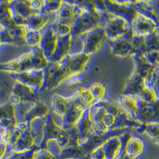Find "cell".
Listing matches in <instances>:
<instances>
[{
    "label": "cell",
    "instance_id": "cb8c5ba5",
    "mask_svg": "<svg viewBox=\"0 0 159 159\" xmlns=\"http://www.w3.org/2000/svg\"><path fill=\"white\" fill-rule=\"evenodd\" d=\"M148 88L146 81L137 73L135 72L128 82L123 94L138 96Z\"/></svg>",
    "mask_w": 159,
    "mask_h": 159
},
{
    "label": "cell",
    "instance_id": "44dd1931",
    "mask_svg": "<svg viewBox=\"0 0 159 159\" xmlns=\"http://www.w3.org/2000/svg\"><path fill=\"white\" fill-rule=\"evenodd\" d=\"M12 92L13 94L17 95L21 99L22 103L31 102L34 104L40 101L34 89L17 81L15 82Z\"/></svg>",
    "mask_w": 159,
    "mask_h": 159
},
{
    "label": "cell",
    "instance_id": "603a6c76",
    "mask_svg": "<svg viewBox=\"0 0 159 159\" xmlns=\"http://www.w3.org/2000/svg\"><path fill=\"white\" fill-rule=\"evenodd\" d=\"M119 102L134 119H137L139 110V101L137 96L128 94H121L119 96Z\"/></svg>",
    "mask_w": 159,
    "mask_h": 159
},
{
    "label": "cell",
    "instance_id": "8992f818",
    "mask_svg": "<svg viewBox=\"0 0 159 159\" xmlns=\"http://www.w3.org/2000/svg\"><path fill=\"white\" fill-rule=\"evenodd\" d=\"M135 62V70L146 81L148 88L156 89L158 73L154 66L142 53H137L133 57Z\"/></svg>",
    "mask_w": 159,
    "mask_h": 159
},
{
    "label": "cell",
    "instance_id": "ac0fdd59",
    "mask_svg": "<svg viewBox=\"0 0 159 159\" xmlns=\"http://www.w3.org/2000/svg\"><path fill=\"white\" fill-rule=\"evenodd\" d=\"M15 106L10 102L0 106V127L4 130L15 129L17 125Z\"/></svg>",
    "mask_w": 159,
    "mask_h": 159
},
{
    "label": "cell",
    "instance_id": "681fc988",
    "mask_svg": "<svg viewBox=\"0 0 159 159\" xmlns=\"http://www.w3.org/2000/svg\"><path fill=\"white\" fill-rule=\"evenodd\" d=\"M1 43V38H0V43Z\"/></svg>",
    "mask_w": 159,
    "mask_h": 159
},
{
    "label": "cell",
    "instance_id": "7402d4cb",
    "mask_svg": "<svg viewBox=\"0 0 159 159\" xmlns=\"http://www.w3.org/2000/svg\"><path fill=\"white\" fill-rule=\"evenodd\" d=\"M34 147H36L35 139L32 129L29 127L27 129L22 131L17 143L12 150L13 152H21L33 150Z\"/></svg>",
    "mask_w": 159,
    "mask_h": 159
},
{
    "label": "cell",
    "instance_id": "6da1fadb",
    "mask_svg": "<svg viewBox=\"0 0 159 159\" xmlns=\"http://www.w3.org/2000/svg\"><path fill=\"white\" fill-rule=\"evenodd\" d=\"M90 115L94 123V134L102 138L117 134L139 130L143 123L133 119L123 109L119 101L104 99L90 107Z\"/></svg>",
    "mask_w": 159,
    "mask_h": 159
},
{
    "label": "cell",
    "instance_id": "ee69618b",
    "mask_svg": "<svg viewBox=\"0 0 159 159\" xmlns=\"http://www.w3.org/2000/svg\"><path fill=\"white\" fill-rule=\"evenodd\" d=\"M144 55L154 66L157 72L159 75V53L148 52Z\"/></svg>",
    "mask_w": 159,
    "mask_h": 159
},
{
    "label": "cell",
    "instance_id": "3957f363",
    "mask_svg": "<svg viewBox=\"0 0 159 159\" xmlns=\"http://www.w3.org/2000/svg\"><path fill=\"white\" fill-rule=\"evenodd\" d=\"M44 80L41 91L53 89L59 87L62 82L71 77L66 66L62 61L59 63H50L44 69Z\"/></svg>",
    "mask_w": 159,
    "mask_h": 159
},
{
    "label": "cell",
    "instance_id": "836d02e7",
    "mask_svg": "<svg viewBox=\"0 0 159 159\" xmlns=\"http://www.w3.org/2000/svg\"><path fill=\"white\" fill-rule=\"evenodd\" d=\"M88 87L96 101V103L105 99L107 87L103 82L99 81L94 82Z\"/></svg>",
    "mask_w": 159,
    "mask_h": 159
},
{
    "label": "cell",
    "instance_id": "f546056e",
    "mask_svg": "<svg viewBox=\"0 0 159 159\" xmlns=\"http://www.w3.org/2000/svg\"><path fill=\"white\" fill-rule=\"evenodd\" d=\"M10 2L0 1V23L6 29L12 28L16 25L13 19Z\"/></svg>",
    "mask_w": 159,
    "mask_h": 159
},
{
    "label": "cell",
    "instance_id": "1f68e13d",
    "mask_svg": "<svg viewBox=\"0 0 159 159\" xmlns=\"http://www.w3.org/2000/svg\"><path fill=\"white\" fill-rule=\"evenodd\" d=\"M159 53V26L150 35L144 36V47L142 54Z\"/></svg>",
    "mask_w": 159,
    "mask_h": 159
},
{
    "label": "cell",
    "instance_id": "2e32d148",
    "mask_svg": "<svg viewBox=\"0 0 159 159\" xmlns=\"http://www.w3.org/2000/svg\"><path fill=\"white\" fill-rule=\"evenodd\" d=\"M83 11V10L74 1H63L58 11V21L70 25L72 26L75 19Z\"/></svg>",
    "mask_w": 159,
    "mask_h": 159
},
{
    "label": "cell",
    "instance_id": "7bdbcfd3",
    "mask_svg": "<svg viewBox=\"0 0 159 159\" xmlns=\"http://www.w3.org/2000/svg\"><path fill=\"white\" fill-rule=\"evenodd\" d=\"M1 42L5 43H13L16 42V39L11 35L8 29L4 28L0 31Z\"/></svg>",
    "mask_w": 159,
    "mask_h": 159
},
{
    "label": "cell",
    "instance_id": "8fae6325",
    "mask_svg": "<svg viewBox=\"0 0 159 159\" xmlns=\"http://www.w3.org/2000/svg\"><path fill=\"white\" fill-rule=\"evenodd\" d=\"M91 56L82 51L69 55L62 61L65 65L71 77L81 75L87 67Z\"/></svg>",
    "mask_w": 159,
    "mask_h": 159
},
{
    "label": "cell",
    "instance_id": "f907efd6",
    "mask_svg": "<svg viewBox=\"0 0 159 159\" xmlns=\"http://www.w3.org/2000/svg\"></svg>",
    "mask_w": 159,
    "mask_h": 159
},
{
    "label": "cell",
    "instance_id": "484cf974",
    "mask_svg": "<svg viewBox=\"0 0 159 159\" xmlns=\"http://www.w3.org/2000/svg\"><path fill=\"white\" fill-rule=\"evenodd\" d=\"M49 109L48 106L43 102L39 101L36 102L33 106L27 111L24 115L23 120L31 125L34 120L44 118L49 115Z\"/></svg>",
    "mask_w": 159,
    "mask_h": 159
},
{
    "label": "cell",
    "instance_id": "ffe728a7",
    "mask_svg": "<svg viewBox=\"0 0 159 159\" xmlns=\"http://www.w3.org/2000/svg\"><path fill=\"white\" fill-rule=\"evenodd\" d=\"M159 26L150 19L139 14L133 23L132 29L136 36H147L152 34Z\"/></svg>",
    "mask_w": 159,
    "mask_h": 159
},
{
    "label": "cell",
    "instance_id": "d6a6232c",
    "mask_svg": "<svg viewBox=\"0 0 159 159\" xmlns=\"http://www.w3.org/2000/svg\"><path fill=\"white\" fill-rule=\"evenodd\" d=\"M137 132L145 134L153 143L159 145V123H144Z\"/></svg>",
    "mask_w": 159,
    "mask_h": 159
},
{
    "label": "cell",
    "instance_id": "74e56055",
    "mask_svg": "<svg viewBox=\"0 0 159 159\" xmlns=\"http://www.w3.org/2000/svg\"><path fill=\"white\" fill-rule=\"evenodd\" d=\"M137 97L141 101L145 102H152L159 99L156 89L150 88L145 89Z\"/></svg>",
    "mask_w": 159,
    "mask_h": 159
},
{
    "label": "cell",
    "instance_id": "9a60e30c",
    "mask_svg": "<svg viewBox=\"0 0 159 159\" xmlns=\"http://www.w3.org/2000/svg\"><path fill=\"white\" fill-rule=\"evenodd\" d=\"M58 36L53 26H49L42 35L40 48L43 50L46 57L49 63L51 62L56 50Z\"/></svg>",
    "mask_w": 159,
    "mask_h": 159
},
{
    "label": "cell",
    "instance_id": "277c9868",
    "mask_svg": "<svg viewBox=\"0 0 159 159\" xmlns=\"http://www.w3.org/2000/svg\"><path fill=\"white\" fill-rule=\"evenodd\" d=\"M107 10L109 14L124 19L132 27L139 13L134 6L133 1H104Z\"/></svg>",
    "mask_w": 159,
    "mask_h": 159
},
{
    "label": "cell",
    "instance_id": "f35d334b",
    "mask_svg": "<svg viewBox=\"0 0 159 159\" xmlns=\"http://www.w3.org/2000/svg\"><path fill=\"white\" fill-rule=\"evenodd\" d=\"M52 26L58 36H66L71 34L72 28L71 26L69 24L57 20Z\"/></svg>",
    "mask_w": 159,
    "mask_h": 159
},
{
    "label": "cell",
    "instance_id": "e0dca14e",
    "mask_svg": "<svg viewBox=\"0 0 159 159\" xmlns=\"http://www.w3.org/2000/svg\"><path fill=\"white\" fill-rule=\"evenodd\" d=\"M145 151L144 141L139 137L128 135L124 140L123 152L133 159L141 156Z\"/></svg>",
    "mask_w": 159,
    "mask_h": 159
},
{
    "label": "cell",
    "instance_id": "7dc6e473",
    "mask_svg": "<svg viewBox=\"0 0 159 159\" xmlns=\"http://www.w3.org/2000/svg\"><path fill=\"white\" fill-rule=\"evenodd\" d=\"M10 102L13 106H19L22 104L21 99L17 95L13 93L10 97Z\"/></svg>",
    "mask_w": 159,
    "mask_h": 159
},
{
    "label": "cell",
    "instance_id": "d590c367",
    "mask_svg": "<svg viewBox=\"0 0 159 159\" xmlns=\"http://www.w3.org/2000/svg\"><path fill=\"white\" fill-rule=\"evenodd\" d=\"M42 35L40 31L28 29L26 36L24 38V41L33 48L40 47Z\"/></svg>",
    "mask_w": 159,
    "mask_h": 159
},
{
    "label": "cell",
    "instance_id": "5bb4252c",
    "mask_svg": "<svg viewBox=\"0 0 159 159\" xmlns=\"http://www.w3.org/2000/svg\"><path fill=\"white\" fill-rule=\"evenodd\" d=\"M133 1L135 8L139 14L150 19L159 26V0Z\"/></svg>",
    "mask_w": 159,
    "mask_h": 159
},
{
    "label": "cell",
    "instance_id": "4316f807",
    "mask_svg": "<svg viewBox=\"0 0 159 159\" xmlns=\"http://www.w3.org/2000/svg\"><path fill=\"white\" fill-rule=\"evenodd\" d=\"M12 13L21 17L23 20L28 19L35 13L31 8L28 1H15L10 2Z\"/></svg>",
    "mask_w": 159,
    "mask_h": 159
},
{
    "label": "cell",
    "instance_id": "60d3db41",
    "mask_svg": "<svg viewBox=\"0 0 159 159\" xmlns=\"http://www.w3.org/2000/svg\"><path fill=\"white\" fill-rule=\"evenodd\" d=\"M34 159H59L52 152L46 148L36 149L34 152Z\"/></svg>",
    "mask_w": 159,
    "mask_h": 159
},
{
    "label": "cell",
    "instance_id": "b9f144b4",
    "mask_svg": "<svg viewBox=\"0 0 159 159\" xmlns=\"http://www.w3.org/2000/svg\"><path fill=\"white\" fill-rule=\"evenodd\" d=\"M36 150V149H33L31 150L21 152L12 151L6 159H34V152Z\"/></svg>",
    "mask_w": 159,
    "mask_h": 159
},
{
    "label": "cell",
    "instance_id": "e575fe53",
    "mask_svg": "<svg viewBox=\"0 0 159 159\" xmlns=\"http://www.w3.org/2000/svg\"><path fill=\"white\" fill-rule=\"evenodd\" d=\"M77 92L80 99L87 107H90L96 103V101L94 100L89 87H80Z\"/></svg>",
    "mask_w": 159,
    "mask_h": 159
},
{
    "label": "cell",
    "instance_id": "bcb514c9",
    "mask_svg": "<svg viewBox=\"0 0 159 159\" xmlns=\"http://www.w3.org/2000/svg\"><path fill=\"white\" fill-rule=\"evenodd\" d=\"M12 150L8 145L0 141V159H6Z\"/></svg>",
    "mask_w": 159,
    "mask_h": 159
},
{
    "label": "cell",
    "instance_id": "f6af8a7d",
    "mask_svg": "<svg viewBox=\"0 0 159 159\" xmlns=\"http://www.w3.org/2000/svg\"><path fill=\"white\" fill-rule=\"evenodd\" d=\"M29 6L35 13H41L44 11L43 1H28Z\"/></svg>",
    "mask_w": 159,
    "mask_h": 159
},
{
    "label": "cell",
    "instance_id": "d4e9b609",
    "mask_svg": "<svg viewBox=\"0 0 159 159\" xmlns=\"http://www.w3.org/2000/svg\"><path fill=\"white\" fill-rule=\"evenodd\" d=\"M74 1L85 11L101 16H105L108 14L104 1L86 0Z\"/></svg>",
    "mask_w": 159,
    "mask_h": 159
},
{
    "label": "cell",
    "instance_id": "ab89813d",
    "mask_svg": "<svg viewBox=\"0 0 159 159\" xmlns=\"http://www.w3.org/2000/svg\"><path fill=\"white\" fill-rule=\"evenodd\" d=\"M62 2V1H43L44 11L47 14L53 12L58 13Z\"/></svg>",
    "mask_w": 159,
    "mask_h": 159
},
{
    "label": "cell",
    "instance_id": "d6986e66",
    "mask_svg": "<svg viewBox=\"0 0 159 159\" xmlns=\"http://www.w3.org/2000/svg\"><path fill=\"white\" fill-rule=\"evenodd\" d=\"M74 40L72 35L58 36L56 50L51 63H59L70 55Z\"/></svg>",
    "mask_w": 159,
    "mask_h": 159
},
{
    "label": "cell",
    "instance_id": "816d5d0a",
    "mask_svg": "<svg viewBox=\"0 0 159 159\" xmlns=\"http://www.w3.org/2000/svg\"></svg>",
    "mask_w": 159,
    "mask_h": 159
},
{
    "label": "cell",
    "instance_id": "4fadbf2b",
    "mask_svg": "<svg viewBox=\"0 0 159 159\" xmlns=\"http://www.w3.org/2000/svg\"><path fill=\"white\" fill-rule=\"evenodd\" d=\"M139 101L137 120L143 124L159 123V99L152 102H145L139 98Z\"/></svg>",
    "mask_w": 159,
    "mask_h": 159
},
{
    "label": "cell",
    "instance_id": "9c48e42d",
    "mask_svg": "<svg viewBox=\"0 0 159 159\" xmlns=\"http://www.w3.org/2000/svg\"><path fill=\"white\" fill-rule=\"evenodd\" d=\"M105 30L108 39V41L121 38L133 30L130 24L124 19L109 13Z\"/></svg>",
    "mask_w": 159,
    "mask_h": 159
},
{
    "label": "cell",
    "instance_id": "8d00e7d4",
    "mask_svg": "<svg viewBox=\"0 0 159 159\" xmlns=\"http://www.w3.org/2000/svg\"><path fill=\"white\" fill-rule=\"evenodd\" d=\"M0 70L12 73L22 72V66L20 58L7 63H0Z\"/></svg>",
    "mask_w": 159,
    "mask_h": 159
},
{
    "label": "cell",
    "instance_id": "f1b7e54d",
    "mask_svg": "<svg viewBox=\"0 0 159 159\" xmlns=\"http://www.w3.org/2000/svg\"><path fill=\"white\" fill-rule=\"evenodd\" d=\"M49 20V17L45 12L36 13L31 16L25 21L24 25L28 29L40 30Z\"/></svg>",
    "mask_w": 159,
    "mask_h": 159
},
{
    "label": "cell",
    "instance_id": "52a82bcc",
    "mask_svg": "<svg viewBox=\"0 0 159 159\" xmlns=\"http://www.w3.org/2000/svg\"><path fill=\"white\" fill-rule=\"evenodd\" d=\"M80 38L83 43V52L90 56L98 52L103 45L108 41L105 27L94 29Z\"/></svg>",
    "mask_w": 159,
    "mask_h": 159
},
{
    "label": "cell",
    "instance_id": "7c38bea8",
    "mask_svg": "<svg viewBox=\"0 0 159 159\" xmlns=\"http://www.w3.org/2000/svg\"><path fill=\"white\" fill-rule=\"evenodd\" d=\"M11 76L22 84L32 88L41 89L44 80V70H31L20 73H13Z\"/></svg>",
    "mask_w": 159,
    "mask_h": 159
},
{
    "label": "cell",
    "instance_id": "c3c4849f",
    "mask_svg": "<svg viewBox=\"0 0 159 159\" xmlns=\"http://www.w3.org/2000/svg\"><path fill=\"white\" fill-rule=\"evenodd\" d=\"M118 159H133V158H132V157H131L130 156H128L127 154H126L124 152H123V154H122V155L120 156V157Z\"/></svg>",
    "mask_w": 159,
    "mask_h": 159
},
{
    "label": "cell",
    "instance_id": "7a4b0ae2",
    "mask_svg": "<svg viewBox=\"0 0 159 159\" xmlns=\"http://www.w3.org/2000/svg\"><path fill=\"white\" fill-rule=\"evenodd\" d=\"M108 18V13L105 16H101L83 10L82 13L77 17L71 26L74 43L78 38L94 29L105 27Z\"/></svg>",
    "mask_w": 159,
    "mask_h": 159
},
{
    "label": "cell",
    "instance_id": "83f0119b",
    "mask_svg": "<svg viewBox=\"0 0 159 159\" xmlns=\"http://www.w3.org/2000/svg\"><path fill=\"white\" fill-rule=\"evenodd\" d=\"M29 54L33 70H44L49 65V61L39 47L33 48Z\"/></svg>",
    "mask_w": 159,
    "mask_h": 159
},
{
    "label": "cell",
    "instance_id": "4dcf8cb0",
    "mask_svg": "<svg viewBox=\"0 0 159 159\" xmlns=\"http://www.w3.org/2000/svg\"><path fill=\"white\" fill-rule=\"evenodd\" d=\"M71 100L72 97L65 98L59 95H55L52 98L53 111L62 118L69 107Z\"/></svg>",
    "mask_w": 159,
    "mask_h": 159
},
{
    "label": "cell",
    "instance_id": "ba28073f",
    "mask_svg": "<svg viewBox=\"0 0 159 159\" xmlns=\"http://www.w3.org/2000/svg\"><path fill=\"white\" fill-rule=\"evenodd\" d=\"M131 132L114 134L102 142L106 159H118L120 157L124 150L125 138Z\"/></svg>",
    "mask_w": 159,
    "mask_h": 159
},
{
    "label": "cell",
    "instance_id": "5b68a950",
    "mask_svg": "<svg viewBox=\"0 0 159 159\" xmlns=\"http://www.w3.org/2000/svg\"><path fill=\"white\" fill-rule=\"evenodd\" d=\"M89 108L81 101L77 92L72 97V100L65 115L62 119V128L71 129L77 126L86 110Z\"/></svg>",
    "mask_w": 159,
    "mask_h": 159
},
{
    "label": "cell",
    "instance_id": "30bf717a",
    "mask_svg": "<svg viewBox=\"0 0 159 159\" xmlns=\"http://www.w3.org/2000/svg\"><path fill=\"white\" fill-rule=\"evenodd\" d=\"M134 35L135 34L132 30L130 34L121 38L108 41L113 55L122 58L134 57L137 54L133 43Z\"/></svg>",
    "mask_w": 159,
    "mask_h": 159
}]
</instances>
